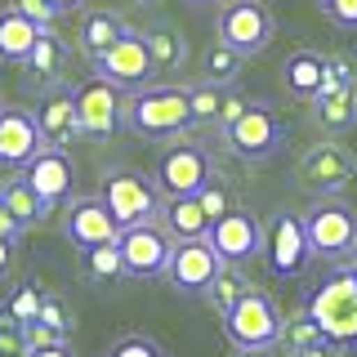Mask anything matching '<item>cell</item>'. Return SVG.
Instances as JSON below:
<instances>
[{
	"label": "cell",
	"instance_id": "1",
	"mask_svg": "<svg viewBox=\"0 0 357 357\" xmlns=\"http://www.w3.org/2000/svg\"><path fill=\"white\" fill-rule=\"evenodd\" d=\"M126 126L139 139H174L192 126V89L183 85H143L126 103Z\"/></svg>",
	"mask_w": 357,
	"mask_h": 357
},
{
	"label": "cell",
	"instance_id": "2",
	"mask_svg": "<svg viewBox=\"0 0 357 357\" xmlns=\"http://www.w3.org/2000/svg\"><path fill=\"white\" fill-rule=\"evenodd\" d=\"M308 312L331 344L357 349V273L340 268L308 295Z\"/></svg>",
	"mask_w": 357,
	"mask_h": 357
},
{
	"label": "cell",
	"instance_id": "3",
	"mask_svg": "<svg viewBox=\"0 0 357 357\" xmlns=\"http://www.w3.org/2000/svg\"><path fill=\"white\" fill-rule=\"evenodd\" d=\"M223 331L228 340L237 344L241 353H255V349H273L282 340V312H277L273 295L264 290H245V295L223 312Z\"/></svg>",
	"mask_w": 357,
	"mask_h": 357
},
{
	"label": "cell",
	"instance_id": "4",
	"mask_svg": "<svg viewBox=\"0 0 357 357\" xmlns=\"http://www.w3.org/2000/svg\"><path fill=\"white\" fill-rule=\"evenodd\" d=\"M357 178V156L344 148V143H312V148L299 156V183L308 188L312 197H344Z\"/></svg>",
	"mask_w": 357,
	"mask_h": 357
},
{
	"label": "cell",
	"instance_id": "5",
	"mask_svg": "<svg viewBox=\"0 0 357 357\" xmlns=\"http://www.w3.org/2000/svg\"><path fill=\"white\" fill-rule=\"evenodd\" d=\"M76 98V116H81V134L89 139H107V134H116L126 126V89L112 85L107 76H89L72 89Z\"/></svg>",
	"mask_w": 357,
	"mask_h": 357
},
{
	"label": "cell",
	"instance_id": "6",
	"mask_svg": "<svg viewBox=\"0 0 357 357\" xmlns=\"http://www.w3.org/2000/svg\"><path fill=\"white\" fill-rule=\"evenodd\" d=\"M312 255H326V259H344L357 250V215L344 206L340 197H317V206L304 215Z\"/></svg>",
	"mask_w": 357,
	"mask_h": 357
},
{
	"label": "cell",
	"instance_id": "7",
	"mask_svg": "<svg viewBox=\"0 0 357 357\" xmlns=\"http://www.w3.org/2000/svg\"><path fill=\"white\" fill-rule=\"evenodd\" d=\"M103 201H107L112 215H116L121 228L152 223V215H161V188H156V178L139 174V170H116V174H107Z\"/></svg>",
	"mask_w": 357,
	"mask_h": 357
},
{
	"label": "cell",
	"instance_id": "8",
	"mask_svg": "<svg viewBox=\"0 0 357 357\" xmlns=\"http://www.w3.org/2000/svg\"><path fill=\"white\" fill-rule=\"evenodd\" d=\"M89 63H94L98 76H107V81L121 85V89H143V85H152L156 72H161L156 59H152V50H148V40H143V31H134V27L112 45V50H103Z\"/></svg>",
	"mask_w": 357,
	"mask_h": 357
},
{
	"label": "cell",
	"instance_id": "9",
	"mask_svg": "<svg viewBox=\"0 0 357 357\" xmlns=\"http://www.w3.org/2000/svg\"><path fill=\"white\" fill-rule=\"evenodd\" d=\"M273 31H277V22H273V9H268L264 0H228V5L219 9V40L232 45V50H241L245 59L268 50Z\"/></svg>",
	"mask_w": 357,
	"mask_h": 357
},
{
	"label": "cell",
	"instance_id": "10",
	"mask_svg": "<svg viewBox=\"0 0 357 357\" xmlns=\"http://www.w3.org/2000/svg\"><path fill=\"white\" fill-rule=\"evenodd\" d=\"M264 259L273 277H299L312 259V241L299 215H277L264 228Z\"/></svg>",
	"mask_w": 357,
	"mask_h": 357
},
{
	"label": "cell",
	"instance_id": "11",
	"mask_svg": "<svg viewBox=\"0 0 357 357\" xmlns=\"http://www.w3.org/2000/svg\"><path fill=\"white\" fill-rule=\"evenodd\" d=\"M223 139H228V148L237 156H245V161H264V156H273L282 148L286 130H282V116H277L273 107L250 103L228 130H223Z\"/></svg>",
	"mask_w": 357,
	"mask_h": 357
},
{
	"label": "cell",
	"instance_id": "12",
	"mask_svg": "<svg viewBox=\"0 0 357 357\" xmlns=\"http://www.w3.org/2000/svg\"><path fill=\"white\" fill-rule=\"evenodd\" d=\"M121 259H126V277H161L170 268L174 255V237L156 223H134V228H121Z\"/></svg>",
	"mask_w": 357,
	"mask_h": 357
},
{
	"label": "cell",
	"instance_id": "13",
	"mask_svg": "<svg viewBox=\"0 0 357 357\" xmlns=\"http://www.w3.org/2000/svg\"><path fill=\"white\" fill-rule=\"evenodd\" d=\"M223 273V255L215 250L210 237H192V241H174V255H170V268L165 277L188 290V295H201V290L215 286V277Z\"/></svg>",
	"mask_w": 357,
	"mask_h": 357
},
{
	"label": "cell",
	"instance_id": "14",
	"mask_svg": "<svg viewBox=\"0 0 357 357\" xmlns=\"http://www.w3.org/2000/svg\"><path fill=\"white\" fill-rule=\"evenodd\" d=\"M210 156L197 148V143H174V148L161 152L156 161V188L165 197H192L210 183Z\"/></svg>",
	"mask_w": 357,
	"mask_h": 357
},
{
	"label": "cell",
	"instance_id": "15",
	"mask_svg": "<svg viewBox=\"0 0 357 357\" xmlns=\"http://www.w3.org/2000/svg\"><path fill=\"white\" fill-rule=\"evenodd\" d=\"M63 232H67V241H72V245L94 250V245H112V241L121 237V223L107 210L103 197H81V201H72V210H67Z\"/></svg>",
	"mask_w": 357,
	"mask_h": 357
},
{
	"label": "cell",
	"instance_id": "16",
	"mask_svg": "<svg viewBox=\"0 0 357 357\" xmlns=\"http://www.w3.org/2000/svg\"><path fill=\"white\" fill-rule=\"evenodd\" d=\"M210 241H215V250L223 255V264H245V259H255V255L264 250V223L255 219L250 210L232 206L223 219H215Z\"/></svg>",
	"mask_w": 357,
	"mask_h": 357
},
{
	"label": "cell",
	"instance_id": "17",
	"mask_svg": "<svg viewBox=\"0 0 357 357\" xmlns=\"http://www.w3.org/2000/svg\"><path fill=\"white\" fill-rule=\"evenodd\" d=\"M40 148H50V143H45L36 116L22 112V107H0V161L5 165H27Z\"/></svg>",
	"mask_w": 357,
	"mask_h": 357
},
{
	"label": "cell",
	"instance_id": "18",
	"mask_svg": "<svg viewBox=\"0 0 357 357\" xmlns=\"http://www.w3.org/2000/svg\"><path fill=\"white\" fill-rule=\"evenodd\" d=\"M22 178H27L50 206H59V201L72 192V156L63 148H40L27 165H22Z\"/></svg>",
	"mask_w": 357,
	"mask_h": 357
},
{
	"label": "cell",
	"instance_id": "19",
	"mask_svg": "<svg viewBox=\"0 0 357 357\" xmlns=\"http://www.w3.org/2000/svg\"><path fill=\"white\" fill-rule=\"evenodd\" d=\"M312 116H317V126L331 130V134L353 130V126H357V81L321 85L317 98H312Z\"/></svg>",
	"mask_w": 357,
	"mask_h": 357
},
{
	"label": "cell",
	"instance_id": "20",
	"mask_svg": "<svg viewBox=\"0 0 357 357\" xmlns=\"http://www.w3.org/2000/svg\"><path fill=\"white\" fill-rule=\"evenodd\" d=\"M36 126L45 134L50 148H67V143L81 134V116H76V98L72 89H59V94H45L36 107Z\"/></svg>",
	"mask_w": 357,
	"mask_h": 357
},
{
	"label": "cell",
	"instance_id": "21",
	"mask_svg": "<svg viewBox=\"0 0 357 357\" xmlns=\"http://www.w3.org/2000/svg\"><path fill=\"white\" fill-rule=\"evenodd\" d=\"M161 223L165 232H170L174 241H192V237H210V228H215V219L206 215V206H201V197H165V210H161Z\"/></svg>",
	"mask_w": 357,
	"mask_h": 357
},
{
	"label": "cell",
	"instance_id": "22",
	"mask_svg": "<svg viewBox=\"0 0 357 357\" xmlns=\"http://www.w3.org/2000/svg\"><path fill=\"white\" fill-rule=\"evenodd\" d=\"M40 22L36 18H27L22 9H5L0 14V59L5 63H27L31 59V50H36V40H40Z\"/></svg>",
	"mask_w": 357,
	"mask_h": 357
},
{
	"label": "cell",
	"instance_id": "23",
	"mask_svg": "<svg viewBox=\"0 0 357 357\" xmlns=\"http://www.w3.org/2000/svg\"><path fill=\"white\" fill-rule=\"evenodd\" d=\"M286 89L290 94H299V98H317V89L321 81H326V59H321L317 50H299V54H290L286 59Z\"/></svg>",
	"mask_w": 357,
	"mask_h": 357
},
{
	"label": "cell",
	"instance_id": "24",
	"mask_svg": "<svg viewBox=\"0 0 357 357\" xmlns=\"http://www.w3.org/2000/svg\"><path fill=\"white\" fill-rule=\"evenodd\" d=\"M130 31V22L121 18V14H107V9H98V14H89L81 22V50L89 54V59H98L103 50H112L121 36Z\"/></svg>",
	"mask_w": 357,
	"mask_h": 357
},
{
	"label": "cell",
	"instance_id": "25",
	"mask_svg": "<svg viewBox=\"0 0 357 357\" xmlns=\"http://www.w3.org/2000/svg\"><path fill=\"white\" fill-rule=\"evenodd\" d=\"M0 201H5V206L9 210H14V215H18V223H22V228H31V223H40L45 215H50V201H45L40 192H36V188H31L27 183V178H14V183H5V188H0Z\"/></svg>",
	"mask_w": 357,
	"mask_h": 357
},
{
	"label": "cell",
	"instance_id": "26",
	"mask_svg": "<svg viewBox=\"0 0 357 357\" xmlns=\"http://www.w3.org/2000/svg\"><path fill=\"white\" fill-rule=\"evenodd\" d=\"M63 59H67V50H63V40L54 36L50 27L40 31V40H36V50H31V59H27V67L36 72V81H59V72H63Z\"/></svg>",
	"mask_w": 357,
	"mask_h": 357
},
{
	"label": "cell",
	"instance_id": "27",
	"mask_svg": "<svg viewBox=\"0 0 357 357\" xmlns=\"http://www.w3.org/2000/svg\"><path fill=\"white\" fill-rule=\"evenodd\" d=\"M143 40H148V50H152V59H156V67H178L188 59V45H183V36H178L174 27H148L143 31Z\"/></svg>",
	"mask_w": 357,
	"mask_h": 357
},
{
	"label": "cell",
	"instance_id": "28",
	"mask_svg": "<svg viewBox=\"0 0 357 357\" xmlns=\"http://www.w3.org/2000/svg\"><path fill=\"white\" fill-rule=\"evenodd\" d=\"M241 59L245 54L241 50H232V45H210L206 50V81L210 85H232L237 81V72H241Z\"/></svg>",
	"mask_w": 357,
	"mask_h": 357
},
{
	"label": "cell",
	"instance_id": "29",
	"mask_svg": "<svg viewBox=\"0 0 357 357\" xmlns=\"http://www.w3.org/2000/svg\"><path fill=\"white\" fill-rule=\"evenodd\" d=\"M85 273L94 277V282H112V277L126 273V259H121V245H94V250H85Z\"/></svg>",
	"mask_w": 357,
	"mask_h": 357
},
{
	"label": "cell",
	"instance_id": "30",
	"mask_svg": "<svg viewBox=\"0 0 357 357\" xmlns=\"http://www.w3.org/2000/svg\"><path fill=\"white\" fill-rule=\"evenodd\" d=\"M223 89L228 85H192V126H219L223 112Z\"/></svg>",
	"mask_w": 357,
	"mask_h": 357
},
{
	"label": "cell",
	"instance_id": "31",
	"mask_svg": "<svg viewBox=\"0 0 357 357\" xmlns=\"http://www.w3.org/2000/svg\"><path fill=\"white\" fill-rule=\"evenodd\" d=\"M245 290H250V282H245V277H241L232 264H223V273L215 277V286H210L206 295L215 299V308H219V312H228V308H232V304H237V299L245 295Z\"/></svg>",
	"mask_w": 357,
	"mask_h": 357
},
{
	"label": "cell",
	"instance_id": "32",
	"mask_svg": "<svg viewBox=\"0 0 357 357\" xmlns=\"http://www.w3.org/2000/svg\"><path fill=\"white\" fill-rule=\"evenodd\" d=\"M326 335H321V326L312 321V312H304V317H295V321H282V344H286V353L290 349H308V344H321Z\"/></svg>",
	"mask_w": 357,
	"mask_h": 357
},
{
	"label": "cell",
	"instance_id": "33",
	"mask_svg": "<svg viewBox=\"0 0 357 357\" xmlns=\"http://www.w3.org/2000/svg\"><path fill=\"white\" fill-rule=\"evenodd\" d=\"M27 321H18L14 312L0 317V357H27Z\"/></svg>",
	"mask_w": 357,
	"mask_h": 357
},
{
	"label": "cell",
	"instance_id": "34",
	"mask_svg": "<svg viewBox=\"0 0 357 357\" xmlns=\"http://www.w3.org/2000/svg\"><path fill=\"white\" fill-rule=\"evenodd\" d=\"M40 304H45V295L36 286H18L14 295H9V312H14L18 321H36L40 317Z\"/></svg>",
	"mask_w": 357,
	"mask_h": 357
},
{
	"label": "cell",
	"instance_id": "35",
	"mask_svg": "<svg viewBox=\"0 0 357 357\" xmlns=\"http://www.w3.org/2000/svg\"><path fill=\"white\" fill-rule=\"evenodd\" d=\"M107 357H165V349L156 340H148V335H126V340L112 344Z\"/></svg>",
	"mask_w": 357,
	"mask_h": 357
},
{
	"label": "cell",
	"instance_id": "36",
	"mask_svg": "<svg viewBox=\"0 0 357 357\" xmlns=\"http://www.w3.org/2000/svg\"><path fill=\"white\" fill-rule=\"evenodd\" d=\"M321 14H326L335 27L357 31V0H321Z\"/></svg>",
	"mask_w": 357,
	"mask_h": 357
},
{
	"label": "cell",
	"instance_id": "37",
	"mask_svg": "<svg viewBox=\"0 0 357 357\" xmlns=\"http://www.w3.org/2000/svg\"><path fill=\"white\" fill-rule=\"evenodd\" d=\"M201 206H206V215L210 219H223V215H228V210H232V201H228V192H223V188L215 183V178H210V183L206 188H201Z\"/></svg>",
	"mask_w": 357,
	"mask_h": 357
},
{
	"label": "cell",
	"instance_id": "38",
	"mask_svg": "<svg viewBox=\"0 0 357 357\" xmlns=\"http://www.w3.org/2000/svg\"><path fill=\"white\" fill-rule=\"evenodd\" d=\"M27 344H31V349H50V344H63V331H54L50 321H27Z\"/></svg>",
	"mask_w": 357,
	"mask_h": 357
},
{
	"label": "cell",
	"instance_id": "39",
	"mask_svg": "<svg viewBox=\"0 0 357 357\" xmlns=\"http://www.w3.org/2000/svg\"><path fill=\"white\" fill-rule=\"evenodd\" d=\"M36 321H50L54 331H63L67 335V326H72V321H67V308H63V299H54V295H45V304H40V317Z\"/></svg>",
	"mask_w": 357,
	"mask_h": 357
},
{
	"label": "cell",
	"instance_id": "40",
	"mask_svg": "<svg viewBox=\"0 0 357 357\" xmlns=\"http://www.w3.org/2000/svg\"><path fill=\"white\" fill-rule=\"evenodd\" d=\"M14 9H22V14H27V18H36L40 27H50V22L59 18V9H54L50 0H14Z\"/></svg>",
	"mask_w": 357,
	"mask_h": 357
},
{
	"label": "cell",
	"instance_id": "41",
	"mask_svg": "<svg viewBox=\"0 0 357 357\" xmlns=\"http://www.w3.org/2000/svg\"><path fill=\"white\" fill-rule=\"evenodd\" d=\"M245 107H250V103H245V98H241V94H232V89H223V112H219V126H223V130H228V126H232V121H237V116H241V112H245Z\"/></svg>",
	"mask_w": 357,
	"mask_h": 357
},
{
	"label": "cell",
	"instance_id": "42",
	"mask_svg": "<svg viewBox=\"0 0 357 357\" xmlns=\"http://www.w3.org/2000/svg\"><path fill=\"white\" fill-rule=\"evenodd\" d=\"M18 232H22V223H18V215L0 201V241H18Z\"/></svg>",
	"mask_w": 357,
	"mask_h": 357
},
{
	"label": "cell",
	"instance_id": "43",
	"mask_svg": "<svg viewBox=\"0 0 357 357\" xmlns=\"http://www.w3.org/2000/svg\"><path fill=\"white\" fill-rule=\"evenodd\" d=\"M344 349L340 344H331V340H321V344H308V349H290L286 357H340Z\"/></svg>",
	"mask_w": 357,
	"mask_h": 357
},
{
	"label": "cell",
	"instance_id": "44",
	"mask_svg": "<svg viewBox=\"0 0 357 357\" xmlns=\"http://www.w3.org/2000/svg\"><path fill=\"white\" fill-rule=\"evenodd\" d=\"M27 357H76L67 344H50V349H27Z\"/></svg>",
	"mask_w": 357,
	"mask_h": 357
},
{
	"label": "cell",
	"instance_id": "45",
	"mask_svg": "<svg viewBox=\"0 0 357 357\" xmlns=\"http://www.w3.org/2000/svg\"><path fill=\"white\" fill-rule=\"evenodd\" d=\"M9 264H14V241H0V277L9 273Z\"/></svg>",
	"mask_w": 357,
	"mask_h": 357
},
{
	"label": "cell",
	"instance_id": "46",
	"mask_svg": "<svg viewBox=\"0 0 357 357\" xmlns=\"http://www.w3.org/2000/svg\"><path fill=\"white\" fill-rule=\"evenodd\" d=\"M50 5L59 9V14H67V9H76V5H81V0H50Z\"/></svg>",
	"mask_w": 357,
	"mask_h": 357
},
{
	"label": "cell",
	"instance_id": "47",
	"mask_svg": "<svg viewBox=\"0 0 357 357\" xmlns=\"http://www.w3.org/2000/svg\"><path fill=\"white\" fill-rule=\"evenodd\" d=\"M192 5H228V0H192Z\"/></svg>",
	"mask_w": 357,
	"mask_h": 357
},
{
	"label": "cell",
	"instance_id": "48",
	"mask_svg": "<svg viewBox=\"0 0 357 357\" xmlns=\"http://www.w3.org/2000/svg\"><path fill=\"white\" fill-rule=\"evenodd\" d=\"M241 357H268V349H255V353H241Z\"/></svg>",
	"mask_w": 357,
	"mask_h": 357
},
{
	"label": "cell",
	"instance_id": "49",
	"mask_svg": "<svg viewBox=\"0 0 357 357\" xmlns=\"http://www.w3.org/2000/svg\"><path fill=\"white\" fill-rule=\"evenodd\" d=\"M134 5H156V0H134Z\"/></svg>",
	"mask_w": 357,
	"mask_h": 357
},
{
	"label": "cell",
	"instance_id": "50",
	"mask_svg": "<svg viewBox=\"0 0 357 357\" xmlns=\"http://www.w3.org/2000/svg\"><path fill=\"white\" fill-rule=\"evenodd\" d=\"M349 268H353V273H357V259H353V264H349Z\"/></svg>",
	"mask_w": 357,
	"mask_h": 357
}]
</instances>
